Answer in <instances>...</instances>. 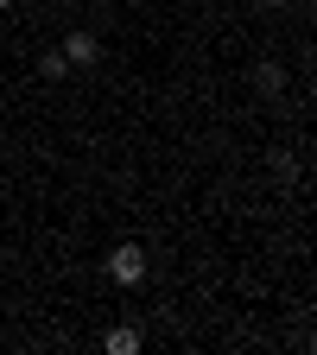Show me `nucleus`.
Listing matches in <instances>:
<instances>
[{
    "mask_svg": "<svg viewBox=\"0 0 317 355\" xmlns=\"http://www.w3.org/2000/svg\"><path fill=\"white\" fill-rule=\"evenodd\" d=\"M108 279H114V286H140V279H146V254L133 248V241L114 248V254H108Z\"/></svg>",
    "mask_w": 317,
    "mask_h": 355,
    "instance_id": "1",
    "label": "nucleus"
},
{
    "mask_svg": "<svg viewBox=\"0 0 317 355\" xmlns=\"http://www.w3.org/2000/svg\"><path fill=\"white\" fill-rule=\"evenodd\" d=\"M96 51H102L96 32H70V38H64V58H70V64H96Z\"/></svg>",
    "mask_w": 317,
    "mask_h": 355,
    "instance_id": "2",
    "label": "nucleus"
},
{
    "mask_svg": "<svg viewBox=\"0 0 317 355\" xmlns=\"http://www.w3.org/2000/svg\"><path fill=\"white\" fill-rule=\"evenodd\" d=\"M102 349H108V355H133V349H140V330H133V324H114V330L102 336Z\"/></svg>",
    "mask_w": 317,
    "mask_h": 355,
    "instance_id": "3",
    "label": "nucleus"
},
{
    "mask_svg": "<svg viewBox=\"0 0 317 355\" xmlns=\"http://www.w3.org/2000/svg\"><path fill=\"white\" fill-rule=\"evenodd\" d=\"M260 89H286V70L280 64H260Z\"/></svg>",
    "mask_w": 317,
    "mask_h": 355,
    "instance_id": "4",
    "label": "nucleus"
},
{
    "mask_svg": "<svg viewBox=\"0 0 317 355\" xmlns=\"http://www.w3.org/2000/svg\"><path fill=\"white\" fill-rule=\"evenodd\" d=\"M38 70H44V76H51V83H58V76L70 70V58H64V51H51V58H44V64H38Z\"/></svg>",
    "mask_w": 317,
    "mask_h": 355,
    "instance_id": "5",
    "label": "nucleus"
},
{
    "mask_svg": "<svg viewBox=\"0 0 317 355\" xmlns=\"http://www.w3.org/2000/svg\"><path fill=\"white\" fill-rule=\"evenodd\" d=\"M266 7H286V0H266Z\"/></svg>",
    "mask_w": 317,
    "mask_h": 355,
    "instance_id": "6",
    "label": "nucleus"
},
{
    "mask_svg": "<svg viewBox=\"0 0 317 355\" xmlns=\"http://www.w3.org/2000/svg\"><path fill=\"white\" fill-rule=\"evenodd\" d=\"M7 7H13V0H0V13H7Z\"/></svg>",
    "mask_w": 317,
    "mask_h": 355,
    "instance_id": "7",
    "label": "nucleus"
}]
</instances>
